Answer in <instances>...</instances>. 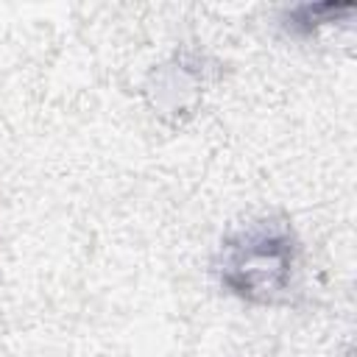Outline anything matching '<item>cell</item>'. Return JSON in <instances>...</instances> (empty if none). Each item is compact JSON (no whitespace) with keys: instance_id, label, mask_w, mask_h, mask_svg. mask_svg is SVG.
Masks as SVG:
<instances>
[{"instance_id":"1","label":"cell","mask_w":357,"mask_h":357,"mask_svg":"<svg viewBox=\"0 0 357 357\" xmlns=\"http://www.w3.org/2000/svg\"><path fill=\"white\" fill-rule=\"evenodd\" d=\"M298 268V237L284 218L268 215L234 229L218 251V282L248 304L284 301Z\"/></svg>"},{"instance_id":"2","label":"cell","mask_w":357,"mask_h":357,"mask_svg":"<svg viewBox=\"0 0 357 357\" xmlns=\"http://www.w3.org/2000/svg\"><path fill=\"white\" fill-rule=\"evenodd\" d=\"M354 11V3H304L290 8L284 20V31L293 36H312L321 28L346 20Z\"/></svg>"}]
</instances>
